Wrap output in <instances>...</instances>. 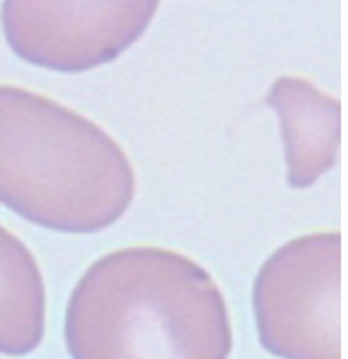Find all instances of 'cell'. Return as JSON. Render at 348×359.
<instances>
[{
	"mask_svg": "<svg viewBox=\"0 0 348 359\" xmlns=\"http://www.w3.org/2000/svg\"><path fill=\"white\" fill-rule=\"evenodd\" d=\"M132 196V170L113 138L30 90L0 86V201L32 222L91 231Z\"/></svg>",
	"mask_w": 348,
	"mask_h": 359,
	"instance_id": "obj_1",
	"label": "cell"
},
{
	"mask_svg": "<svg viewBox=\"0 0 348 359\" xmlns=\"http://www.w3.org/2000/svg\"><path fill=\"white\" fill-rule=\"evenodd\" d=\"M161 0H5L7 44L30 65L79 74L116 60L150 26Z\"/></svg>",
	"mask_w": 348,
	"mask_h": 359,
	"instance_id": "obj_2",
	"label": "cell"
}]
</instances>
